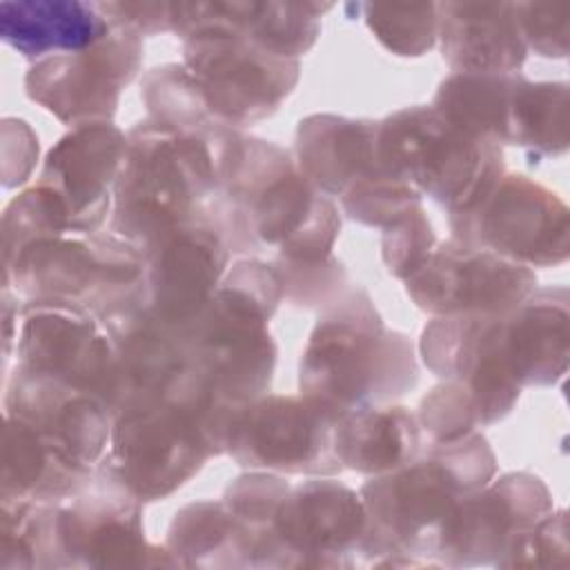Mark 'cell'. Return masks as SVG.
<instances>
[{"label": "cell", "instance_id": "1", "mask_svg": "<svg viewBox=\"0 0 570 570\" xmlns=\"http://www.w3.org/2000/svg\"><path fill=\"white\" fill-rule=\"evenodd\" d=\"M232 254L269 247L274 261L318 263L341 234L338 207L283 147L229 131L218 151V194L209 205Z\"/></svg>", "mask_w": 570, "mask_h": 570}, {"label": "cell", "instance_id": "2", "mask_svg": "<svg viewBox=\"0 0 570 570\" xmlns=\"http://www.w3.org/2000/svg\"><path fill=\"white\" fill-rule=\"evenodd\" d=\"M494 474L497 456L488 439L472 432L428 443L410 463L372 476L358 490L367 512L361 557L367 566H436L443 525Z\"/></svg>", "mask_w": 570, "mask_h": 570}, {"label": "cell", "instance_id": "3", "mask_svg": "<svg viewBox=\"0 0 570 570\" xmlns=\"http://www.w3.org/2000/svg\"><path fill=\"white\" fill-rule=\"evenodd\" d=\"M419 383L410 338L387 330L372 296L350 285L321 316L298 365V387L338 414L394 403Z\"/></svg>", "mask_w": 570, "mask_h": 570}, {"label": "cell", "instance_id": "4", "mask_svg": "<svg viewBox=\"0 0 570 570\" xmlns=\"http://www.w3.org/2000/svg\"><path fill=\"white\" fill-rule=\"evenodd\" d=\"M229 131L205 136L151 118L131 127L114 189L111 234L142 252L167 229L207 214L218 194V151Z\"/></svg>", "mask_w": 570, "mask_h": 570}, {"label": "cell", "instance_id": "5", "mask_svg": "<svg viewBox=\"0 0 570 570\" xmlns=\"http://www.w3.org/2000/svg\"><path fill=\"white\" fill-rule=\"evenodd\" d=\"M283 298V281L272 261L240 258L207 305L176 327L189 361L238 405L263 396L272 383L276 343L267 323Z\"/></svg>", "mask_w": 570, "mask_h": 570}, {"label": "cell", "instance_id": "6", "mask_svg": "<svg viewBox=\"0 0 570 570\" xmlns=\"http://www.w3.org/2000/svg\"><path fill=\"white\" fill-rule=\"evenodd\" d=\"M171 31L183 38V67L225 127L269 118L301 78V60L254 45L220 22L209 2H171Z\"/></svg>", "mask_w": 570, "mask_h": 570}, {"label": "cell", "instance_id": "7", "mask_svg": "<svg viewBox=\"0 0 570 570\" xmlns=\"http://www.w3.org/2000/svg\"><path fill=\"white\" fill-rule=\"evenodd\" d=\"M145 256L116 234H60L4 261V287L22 303H49L102 318L142 296Z\"/></svg>", "mask_w": 570, "mask_h": 570}, {"label": "cell", "instance_id": "8", "mask_svg": "<svg viewBox=\"0 0 570 570\" xmlns=\"http://www.w3.org/2000/svg\"><path fill=\"white\" fill-rule=\"evenodd\" d=\"M376 165L448 212L474 203L505 171L499 145L452 125L432 105L403 107L379 120Z\"/></svg>", "mask_w": 570, "mask_h": 570}, {"label": "cell", "instance_id": "9", "mask_svg": "<svg viewBox=\"0 0 570 570\" xmlns=\"http://www.w3.org/2000/svg\"><path fill=\"white\" fill-rule=\"evenodd\" d=\"M216 454L218 448L189 410L167 396H151L114 416L98 470L149 503L174 494Z\"/></svg>", "mask_w": 570, "mask_h": 570}, {"label": "cell", "instance_id": "10", "mask_svg": "<svg viewBox=\"0 0 570 570\" xmlns=\"http://www.w3.org/2000/svg\"><path fill=\"white\" fill-rule=\"evenodd\" d=\"M452 238L525 267H554L570 252L566 203L525 174L503 171L474 203L448 212Z\"/></svg>", "mask_w": 570, "mask_h": 570}, {"label": "cell", "instance_id": "11", "mask_svg": "<svg viewBox=\"0 0 570 570\" xmlns=\"http://www.w3.org/2000/svg\"><path fill=\"white\" fill-rule=\"evenodd\" d=\"M365 534L358 492L332 476L289 483L256 550V568H354Z\"/></svg>", "mask_w": 570, "mask_h": 570}, {"label": "cell", "instance_id": "12", "mask_svg": "<svg viewBox=\"0 0 570 570\" xmlns=\"http://www.w3.org/2000/svg\"><path fill=\"white\" fill-rule=\"evenodd\" d=\"M338 412L307 394H263L234 416L225 452L243 468L276 474L334 476Z\"/></svg>", "mask_w": 570, "mask_h": 570}, {"label": "cell", "instance_id": "13", "mask_svg": "<svg viewBox=\"0 0 570 570\" xmlns=\"http://www.w3.org/2000/svg\"><path fill=\"white\" fill-rule=\"evenodd\" d=\"M142 65V36L111 22L94 47L38 60L24 76L27 96L69 127L111 122L120 91Z\"/></svg>", "mask_w": 570, "mask_h": 570}, {"label": "cell", "instance_id": "14", "mask_svg": "<svg viewBox=\"0 0 570 570\" xmlns=\"http://www.w3.org/2000/svg\"><path fill=\"white\" fill-rule=\"evenodd\" d=\"M62 568H176L165 546L145 537L142 503L102 470L58 503Z\"/></svg>", "mask_w": 570, "mask_h": 570}, {"label": "cell", "instance_id": "15", "mask_svg": "<svg viewBox=\"0 0 570 570\" xmlns=\"http://www.w3.org/2000/svg\"><path fill=\"white\" fill-rule=\"evenodd\" d=\"M16 356L18 367L87 390L111 410L118 352L111 332L96 314L49 303H22Z\"/></svg>", "mask_w": 570, "mask_h": 570}, {"label": "cell", "instance_id": "16", "mask_svg": "<svg viewBox=\"0 0 570 570\" xmlns=\"http://www.w3.org/2000/svg\"><path fill=\"white\" fill-rule=\"evenodd\" d=\"M414 305L432 316L505 314L537 289L534 269L459 238L436 243L403 281Z\"/></svg>", "mask_w": 570, "mask_h": 570}, {"label": "cell", "instance_id": "17", "mask_svg": "<svg viewBox=\"0 0 570 570\" xmlns=\"http://www.w3.org/2000/svg\"><path fill=\"white\" fill-rule=\"evenodd\" d=\"M142 303L165 325L189 323L229 269L232 247L218 220L203 214L176 225L142 247Z\"/></svg>", "mask_w": 570, "mask_h": 570}, {"label": "cell", "instance_id": "18", "mask_svg": "<svg viewBox=\"0 0 570 570\" xmlns=\"http://www.w3.org/2000/svg\"><path fill=\"white\" fill-rule=\"evenodd\" d=\"M554 510L552 492L532 472H508L465 497L441 530L436 566H497L512 541Z\"/></svg>", "mask_w": 570, "mask_h": 570}, {"label": "cell", "instance_id": "19", "mask_svg": "<svg viewBox=\"0 0 570 570\" xmlns=\"http://www.w3.org/2000/svg\"><path fill=\"white\" fill-rule=\"evenodd\" d=\"M127 136L114 122L71 127L45 156L38 185L60 207L69 234H96L114 207Z\"/></svg>", "mask_w": 570, "mask_h": 570}, {"label": "cell", "instance_id": "20", "mask_svg": "<svg viewBox=\"0 0 570 570\" xmlns=\"http://www.w3.org/2000/svg\"><path fill=\"white\" fill-rule=\"evenodd\" d=\"M4 414L38 428L80 468L96 472L107 454L114 412L100 396L65 381L16 365L7 383Z\"/></svg>", "mask_w": 570, "mask_h": 570}, {"label": "cell", "instance_id": "21", "mask_svg": "<svg viewBox=\"0 0 570 570\" xmlns=\"http://www.w3.org/2000/svg\"><path fill=\"white\" fill-rule=\"evenodd\" d=\"M566 287H537L499 316V356L521 387H548L563 379L570 354Z\"/></svg>", "mask_w": 570, "mask_h": 570}, {"label": "cell", "instance_id": "22", "mask_svg": "<svg viewBox=\"0 0 570 570\" xmlns=\"http://www.w3.org/2000/svg\"><path fill=\"white\" fill-rule=\"evenodd\" d=\"M436 40L452 73H519L528 47L514 2H439Z\"/></svg>", "mask_w": 570, "mask_h": 570}, {"label": "cell", "instance_id": "23", "mask_svg": "<svg viewBox=\"0 0 570 570\" xmlns=\"http://www.w3.org/2000/svg\"><path fill=\"white\" fill-rule=\"evenodd\" d=\"M376 127L365 118L314 114L298 122L294 163L325 196H343L358 180L379 171Z\"/></svg>", "mask_w": 570, "mask_h": 570}, {"label": "cell", "instance_id": "24", "mask_svg": "<svg viewBox=\"0 0 570 570\" xmlns=\"http://www.w3.org/2000/svg\"><path fill=\"white\" fill-rule=\"evenodd\" d=\"M111 20L100 2L78 0H4L0 2V36L27 60L78 53L100 42Z\"/></svg>", "mask_w": 570, "mask_h": 570}, {"label": "cell", "instance_id": "25", "mask_svg": "<svg viewBox=\"0 0 570 570\" xmlns=\"http://www.w3.org/2000/svg\"><path fill=\"white\" fill-rule=\"evenodd\" d=\"M96 472L73 463L24 419L4 414L2 494L62 503L80 494Z\"/></svg>", "mask_w": 570, "mask_h": 570}, {"label": "cell", "instance_id": "26", "mask_svg": "<svg viewBox=\"0 0 570 570\" xmlns=\"http://www.w3.org/2000/svg\"><path fill=\"white\" fill-rule=\"evenodd\" d=\"M421 448L416 414L405 405H367L338 416L334 452L347 470L379 476L410 463Z\"/></svg>", "mask_w": 570, "mask_h": 570}, {"label": "cell", "instance_id": "27", "mask_svg": "<svg viewBox=\"0 0 570 570\" xmlns=\"http://www.w3.org/2000/svg\"><path fill=\"white\" fill-rule=\"evenodd\" d=\"M165 548L178 568H252L245 530L223 499L183 505L169 523Z\"/></svg>", "mask_w": 570, "mask_h": 570}, {"label": "cell", "instance_id": "28", "mask_svg": "<svg viewBox=\"0 0 570 570\" xmlns=\"http://www.w3.org/2000/svg\"><path fill=\"white\" fill-rule=\"evenodd\" d=\"M209 7L220 22L254 45L292 60L314 47L321 33L318 18L332 9V4L294 2H209Z\"/></svg>", "mask_w": 570, "mask_h": 570}, {"label": "cell", "instance_id": "29", "mask_svg": "<svg viewBox=\"0 0 570 570\" xmlns=\"http://www.w3.org/2000/svg\"><path fill=\"white\" fill-rule=\"evenodd\" d=\"M568 85L530 82L517 76L510 109L505 145L521 147L530 158H554L568 149Z\"/></svg>", "mask_w": 570, "mask_h": 570}, {"label": "cell", "instance_id": "30", "mask_svg": "<svg viewBox=\"0 0 570 570\" xmlns=\"http://www.w3.org/2000/svg\"><path fill=\"white\" fill-rule=\"evenodd\" d=\"M0 568H62L58 503L2 494Z\"/></svg>", "mask_w": 570, "mask_h": 570}, {"label": "cell", "instance_id": "31", "mask_svg": "<svg viewBox=\"0 0 570 570\" xmlns=\"http://www.w3.org/2000/svg\"><path fill=\"white\" fill-rule=\"evenodd\" d=\"M140 98L149 118L160 125L205 136L232 129L212 116L200 87L183 65L171 62L151 69L142 78Z\"/></svg>", "mask_w": 570, "mask_h": 570}, {"label": "cell", "instance_id": "32", "mask_svg": "<svg viewBox=\"0 0 570 570\" xmlns=\"http://www.w3.org/2000/svg\"><path fill=\"white\" fill-rule=\"evenodd\" d=\"M374 38L394 56L419 58L436 42V4H358Z\"/></svg>", "mask_w": 570, "mask_h": 570}, {"label": "cell", "instance_id": "33", "mask_svg": "<svg viewBox=\"0 0 570 570\" xmlns=\"http://www.w3.org/2000/svg\"><path fill=\"white\" fill-rule=\"evenodd\" d=\"M421 198L423 196L412 185L379 169L345 191L341 207L352 220L385 229L421 207Z\"/></svg>", "mask_w": 570, "mask_h": 570}, {"label": "cell", "instance_id": "34", "mask_svg": "<svg viewBox=\"0 0 570 570\" xmlns=\"http://www.w3.org/2000/svg\"><path fill=\"white\" fill-rule=\"evenodd\" d=\"M416 421L428 443H445L483 428L481 412L470 390L454 379L432 387L419 403Z\"/></svg>", "mask_w": 570, "mask_h": 570}, {"label": "cell", "instance_id": "35", "mask_svg": "<svg viewBox=\"0 0 570 570\" xmlns=\"http://www.w3.org/2000/svg\"><path fill=\"white\" fill-rule=\"evenodd\" d=\"M568 517L566 510H550L512 541L497 568H568Z\"/></svg>", "mask_w": 570, "mask_h": 570}, {"label": "cell", "instance_id": "36", "mask_svg": "<svg viewBox=\"0 0 570 570\" xmlns=\"http://www.w3.org/2000/svg\"><path fill=\"white\" fill-rule=\"evenodd\" d=\"M283 281L285 298L296 307H327L347 287V272L334 256L318 263L272 261Z\"/></svg>", "mask_w": 570, "mask_h": 570}, {"label": "cell", "instance_id": "37", "mask_svg": "<svg viewBox=\"0 0 570 570\" xmlns=\"http://www.w3.org/2000/svg\"><path fill=\"white\" fill-rule=\"evenodd\" d=\"M436 236L432 223L421 207L383 229L381 256L387 272L401 281L410 278L434 252Z\"/></svg>", "mask_w": 570, "mask_h": 570}, {"label": "cell", "instance_id": "38", "mask_svg": "<svg viewBox=\"0 0 570 570\" xmlns=\"http://www.w3.org/2000/svg\"><path fill=\"white\" fill-rule=\"evenodd\" d=\"M517 22L528 51L541 58H566L570 38L568 2H514Z\"/></svg>", "mask_w": 570, "mask_h": 570}, {"label": "cell", "instance_id": "39", "mask_svg": "<svg viewBox=\"0 0 570 570\" xmlns=\"http://www.w3.org/2000/svg\"><path fill=\"white\" fill-rule=\"evenodd\" d=\"M107 18L140 36L171 31V2H100Z\"/></svg>", "mask_w": 570, "mask_h": 570}]
</instances>
